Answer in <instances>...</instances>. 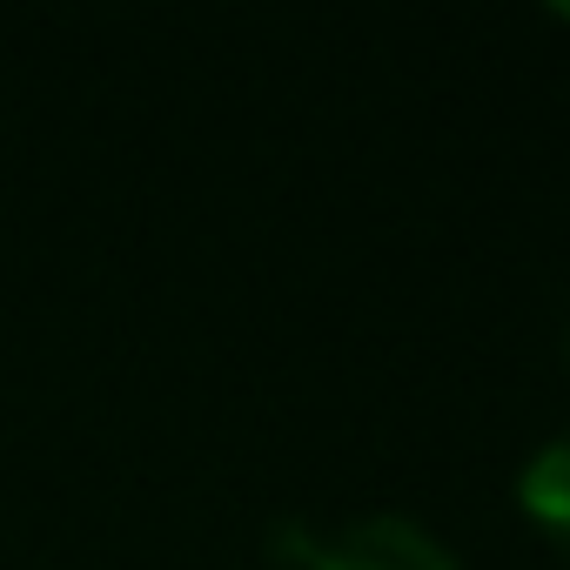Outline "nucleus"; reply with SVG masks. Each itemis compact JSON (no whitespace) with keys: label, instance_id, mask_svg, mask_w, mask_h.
Returning <instances> with one entry per match:
<instances>
[{"label":"nucleus","instance_id":"nucleus-1","mask_svg":"<svg viewBox=\"0 0 570 570\" xmlns=\"http://www.w3.org/2000/svg\"><path fill=\"white\" fill-rule=\"evenodd\" d=\"M296 563L309 570H456V557L416 523V517H356L330 537H309V530H289L282 537Z\"/></svg>","mask_w":570,"mask_h":570},{"label":"nucleus","instance_id":"nucleus-2","mask_svg":"<svg viewBox=\"0 0 570 570\" xmlns=\"http://www.w3.org/2000/svg\"><path fill=\"white\" fill-rule=\"evenodd\" d=\"M517 503L530 523H543L557 543H570V436L563 443H543L523 476H517Z\"/></svg>","mask_w":570,"mask_h":570}]
</instances>
